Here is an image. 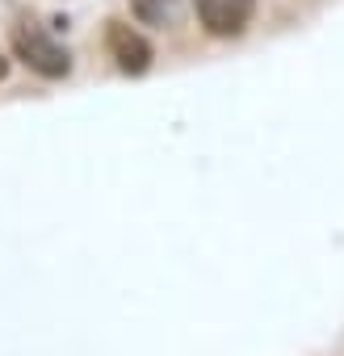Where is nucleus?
Returning a JSON list of instances; mask_svg holds the SVG:
<instances>
[{
    "mask_svg": "<svg viewBox=\"0 0 344 356\" xmlns=\"http://www.w3.org/2000/svg\"><path fill=\"white\" fill-rule=\"evenodd\" d=\"M13 51H17V59H22L30 72L47 76V80H63V76L72 72V55H68L51 34H42L38 26H17V30H13Z\"/></svg>",
    "mask_w": 344,
    "mask_h": 356,
    "instance_id": "obj_1",
    "label": "nucleus"
},
{
    "mask_svg": "<svg viewBox=\"0 0 344 356\" xmlns=\"http://www.w3.org/2000/svg\"><path fill=\"white\" fill-rule=\"evenodd\" d=\"M105 47H109V59L118 63V72H126V76H143L151 67V59H155L151 42L126 22H109L105 26Z\"/></svg>",
    "mask_w": 344,
    "mask_h": 356,
    "instance_id": "obj_2",
    "label": "nucleus"
},
{
    "mask_svg": "<svg viewBox=\"0 0 344 356\" xmlns=\"http://www.w3.org/2000/svg\"><path fill=\"white\" fill-rule=\"evenodd\" d=\"M194 5H198V22L214 38L244 34L248 22H252V13H256V0H194Z\"/></svg>",
    "mask_w": 344,
    "mask_h": 356,
    "instance_id": "obj_3",
    "label": "nucleus"
},
{
    "mask_svg": "<svg viewBox=\"0 0 344 356\" xmlns=\"http://www.w3.org/2000/svg\"><path fill=\"white\" fill-rule=\"evenodd\" d=\"M130 13L143 22V26H177L181 17V0H130Z\"/></svg>",
    "mask_w": 344,
    "mask_h": 356,
    "instance_id": "obj_4",
    "label": "nucleus"
},
{
    "mask_svg": "<svg viewBox=\"0 0 344 356\" xmlns=\"http://www.w3.org/2000/svg\"><path fill=\"white\" fill-rule=\"evenodd\" d=\"M5 67H9V63H5V59H0V80H5Z\"/></svg>",
    "mask_w": 344,
    "mask_h": 356,
    "instance_id": "obj_5",
    "label": "nucleus"
}]
</instances>
